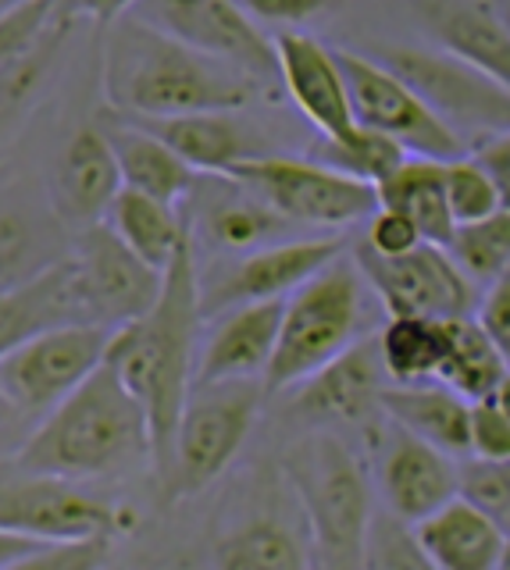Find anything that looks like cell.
<instances>
[{"instance_id": "cell-17", "label": "cell", "mask_w": 510, "mask_h": 570, "mask_svg": "<svg viewBox=\"0 0 510 570\" xmlns=\"http://www.w3.org/2000/svg\"><path fill=\"white\" fill-rule=\"evenodd\" d=\"M314 546L293 489H265L251 495V507L225 524L215 539V570H311Z\"/></svg>"}, {"instance_id": "cell-11", "label": "cell", "mask_w": 510, "mask_h": 570, "mask_svg": "<svg viewBox=\"0 0 510 570\" xmlns=\"http://www.w3.org/2000/svg\"><path fill=\"white\" fill-rule=\"evenodd\" d=\"M111 332L100 325H61L0 356V400L19 414H50L108 356Z\"/></svg>"}, {"instance_id": "cell-20", "label": "cell", "mask_w": 510, "mask_h": 570, "mask_svg": "<svg viewBox=\"0 0 510 570\" xmlns=\"http://www.w3.org/2000/svg\"><path fill=\"white\" fill-rule=\"evenodd\" d=\"M275 50H278V79H283L286 97L322 132V139H346L350 132H357L361 121L354 115V100H350L340 53L296 29L278 32Z\"/></svg>"}, {"instance_id": "cell-9", "label": "cell", "mask_w": 510, "mask_h": 570, "mask_svg": "<svg viewBox=\"0 0 510 570\" xmlns=\"http://www.w3.org/2000/svg\"><path fill=\"white\" fill-rule=\"evenodd\" d=\"M336 53L346 71L354 115L364 129H375L396 139L411 157L457 160L471 150V142L457 129H450L425 104V97L403 76H396L390 65H382L372 53H357L343 47H336Z\"/></svg>"}, {"instance_id": "cell-50", "label": "cell", "mask_w": 510, "mask_h": 570, "mask_svg": "<svg viewBox=\"0 0 510 570\" xmlns=\"http://www.w3.org/2000/svg\"><path fill=\"white\" fill-rule=\"evenodd\" d=\"M497 570H510V542H507V549H503V560H500Z\"/></svg>"}, {"instance_id": "cell-41", "label": "cell", "mask_w": 510, "mask_h": 570, "mask_svg": "<svg viewBox=\"0 0 510 570\" xmlns=\"http://www.w3.org/2000/svg\"><path fill=\"white\" fill-rule=\"evenodd\" d=\"M111 542H72V546H40L37 552L11 560L0 570H104Z\"/></svg>"}, {"instance_id": "cell-43", "label": "cell", "mask_w": 510, "mask_h": 570, "mask_svg": "<svg viewBox=\"0 0 510 570\" xmlns=\"http://www.w3.org/2000/svg\"><path fill=\"white\" fill-rule=\"evenodd\" d=\"M236 4L265 26H304L311 18L332 11L340 0H236Z\"/></svg>"}, {"instance_id": "cell-12", "label": "cell", "mask_w": 510, "mask_h": 570, "mask_svg": "<svg viewBox=\"0 0 510 570\" xmlns=\"http://www.w3.org/2000/svg\"><path fill=\"white\" fill-rule=\"evenodd\" d=\"M129 14H139L175 40L246 71L261 86H283L275 36L261 29L257 18L236 0H139Z\"/></svg>"}, {"instance_id": "cell-42", "label": "cell", "mask_w": 510, "mask_h": 570, "mask_svg": "<svg viewBox=\"0 0 510 570\" xmlns=\"http://www.w3.org/2000/svg\"><path fill=\"white\" fill-rule=\"evenodd\" d=\"M364 243L372 254H382V257H400V254H411L414 246H421L425 239H421L418 225L408 218V214H400L393 207H382L372 214V218L364 222Z\"/></svg>"}, {"instance_id": "cell-38", "label": "cell", "mask_w": 510, "mask_h": 570, "mask_svg": "<svg viewBox=\"0 0 510 570\" xmlns=\"http://www.w3.org/2000/svg\"><path fill=\"white\" fill-rule=\"evenodd\" d=\"M37 254H40L37 225L19 210L0 207V282L14 285L43 272L47 264H37Z\"/></svg>"}, {"instance_id": "cell-8", "label": "cell", "mask_w": 510, "mask_h": 570, "mask_svg": "<svg viewBox=\"0 0 510 570\" xmlns=\"http://www.w3.org/2000/svg\"><path fill=\"white\" fill-rule=\"evenodd\" d=\"M228 175L265 196L296 228L340 232L367 222L379 210V189L372 183L343 175L322 160L261 154L243 160Z\"/></svg>"}, {"instance_id": "cell-47", "label": "cell", "mask_w": 510, "mask_h": 570, "mask_svg": "<svg viewBox=\"0 0 510 570\" xmlns=\"http://www.w3.org/2000/svg\"><path fill=\"white\" fill-rule=\"evenodd\" d=\"M43 542H29V539H19V534H4L0 531V567H8L11 560L26 557V552H37Z\"/></svg>"}, {"instance_id": "cell-2", "label": "cell", "mask_w": 510, "mask_h": 570, "mask_svg": "<svg viewBox=\"0 0 510 570\" xmlns=\"http://www.w3.org/2000/svg\"><path fill=\"white\" fill-rule=\"evenodd\" d=\"M257 79L200 53L165 29L126 14L111 26L104 50V100L126 118H171L200 111H243Z\"/></svg>"}, {"instance_id": "cell-24", "label": "cell", "mask_w": 510, "mask_h": 570, "mask_svg": "<svg viewBox=\"0 0 510 570\" xmlns=\"http://www.w3.org/2000/svg\"><path fill=\"white\" fill-rule=\"evenodd\" d=\"M61 325H90L76 293L72 257L14 285H0V356Z\"/></svg>"}, {"instance_id": "cell-23", "label": "cell", "mask_w": 510, "mask_h": 570, "mask_svg": "<svg viewBox=\"0 0 510 570\" xmlns=\"http://www.w3.org/2000/svg\"><path fill=\"white\" fill-rule=\"evenodd\" d=\"M144 129L179 154L193 171L228 175L236 165L268 150V136L239 118V111H200V115H171V118H133Z\"/></svg>"}, {"instance_id": "cell-44", "label": "cell", "mask_w": 510, "mask_h": 570, "mask_svg": "<svg viewBox=\"0 0 510 570\" xmlns=\"http://www.w3.org/2000/svg\"><path fill=\"white\" fill-rule=\"evenodd\" d=\"M474 317L482 321V328L492 335V343L500 346V353L510 364V267L492 285H486Z\"/></svg>"}, {"instance_id": "cell-45", "label": "cell", "mask_w": 510, "mask_h": 570, "mask_svg": "<svg viewBox=\"0 0 510 570\" xmlns=\"http://www.w3.org/2000/svg\"><path fill=\"white\" fill-rule=\"evenodd\" d=\"M474 160L482 165V171L489 175V183L497 186L500 207L510 210V132H492V136H479L468 150Z\"/></svg>"}, {"instance_id": "cell-53", "label": "cell", "mask_w": 510, "mask_h": 570, "mask_svg": "<svg viewBox=\"0 0 510 570\" xmlns=\"http://www.w3.org/2000/svg\"><path fill=\"white\" fill-rule=\"evenodd\" d=\"M104 570H118V567H104Z\"/></svg>"}, {"instance_id": "cell-22", "label": "cell", "mask_w": 510, "mask_h": 570, "mask_svg": "<svg viewBox=\"0 0 510 570\" xmlns=\"http://www.w3.org/2000/svg\"><path fill=\"white\" fill-rule=\"evenodd\" d=\"M432 47L474 65L510 89V29L492 0H408Z\"/></svg>"}, {"instance_id": "cell-7", "label": "cell", "mask_w": 510, "mask_h": 570, "mask_svg": "<svg viewBox=\"0 0 510 570\" xmlns=\"http://www.w3.org/2000/svg\"><path fill=\"white\" fill-rule=\"evenodd\" d=\"M136 524L129 507L79 489V481L0 468V531L43 546L111 542Z\"/></svg>"}, {"instance_id": "cell-10", "label": "cell", "mask_w": 510, "mask_h": 570, "mask_svg": "<svg viewBox=\"0 0 510 570\" xmlns=\"http://www.w3.org/2000/svg\"><path fill=\"white\" fill-rule=\"evenodd\" d=\"M367 53L408 79L432 111L461 136L471 132L479 139L492 132H510V89L492 82L474 65L439 47L418 43H385Z\"/></svg>"}, {"instance_id": "cell-52", "label": "cell", "mask_w": 510, "mask_h": 570, "mask_svg": "<svg viewBox=\"0 0 510 570\" xmlns=\"http://www.w3.org/2000/svg\"><path fill=\"white\" fill-rule=\"evenodd\" d=\"M0 178H4V157H0Z\"/></svg>"}, {"instance_id": "cell-40", "label": "cell", "mask_w": 510, "mask_h": 570, "mask_svg": "<svg viewBox=\"0 0 510 570\" xmlns=\"http://www.w3.org/2000/svg\"><path fill=\"white\" fill-rule=\"evenodd\" d=\"M471 460L503 463L510 460V417L497 400L471 403Z\"/></svg>"}, {"instance_id": "cell-29", "label": "cell", "mask_w": 510, "mask_h": 570, "mask_svg": "<svg viewBox=\"0 0 510 570\" xmlns=\"http://www.w3.org/2000/svg\"><path fill=\"white\" fill-rule=\"evenodd\" d=\"M65 29L55 0H19L0 11V100L22 97L40 76V58L55 53Z\"/></svg>"}, {"instance_id": "cell-3", "label": "cell", "mask_w": 510, "mask_h": 570, "mask_svg": "<svg viewBox=\"0 0 510 570\" xmlns=\"http://www.w3.org/2000/svg\"><path fill=\"white\" fill-rule=\"evenodd\" d=\"M22 471L65 481H97L150 463V421L118 374L100 364L61 400L14 456Z\"/></svg>"}, {"instance_id": "cell-15", "label": "cell", "mask_w": 510, "mask_h": 570, "mask_svg": "<svg viewBox=\"0 0 510 570\" xmlns=\"http://www.w3.org/2000/svg\"><path fill=\"white\" fill-rule=\"evenodd\" d=\"M367 450L375 456V485L382 492V503L400 521L421 524L464 492L457 456L418 439L385 414L367 424Z\"/></svg>"}, {"instance_id": "cell-31", "label": "cell", "mask_w": 510, "mask_h": 570, "mask_svg": "<svg viewBox=\"0 0 510 570\" xmlns=\"http://www.w3.org/2000/svg\"><path fill=\"white\" fill-rule=\"evenodd\" d=\"M375 189H379V204L408 214L425 243L447 246L453 239L457 218L447 200V160L408 157Z\"/></svg>"}, {"instance_id": "cell-6", "label": "cell", "mask_w": 510, "mask_h": 570, "mask_svg": "<svg viewBox=\"0 0 510 570\" xmlns=\"http://www.w3.org/2000/svg\"><path fill=\"white\" fill-rule=\"evenodd\" d=\"M265 400V382L193 385L179 421V435H175L171 471L161 485L165 507L200 495L233 468L243 442L254 432Z\"/></svg>"}, {"instance_id": "cell-19", "label": "cell", "mask_w": 510, "mask_h": 570, "mask_svg": "<svg viewBox=\"0 0 510 570\" xmlns=\"http://www.w3.org/2000/svg\"><path fill=\"white\" fill-rule=\"evenodd\" d=\"M189 200V225L228 257L251 254V249L296 239V228L283 218L265 196H257L246 183L233 175H200Z\"/></svg>"}, {"instance_id": "cell-26", "label": "cell", "mask_w": 510, "mask_h": 570, "mask_svg": "<svg viewBox=\"0 0 510 570\" xmlns=\"http://www.w3.org/2000/svg\"><path fill=\"white\" fill-rule=\"evenodd\" d=\"M435 570H497L510 531L464 492L414 524Z\"/></svg>"}, {"instance_id": "cell-34", "label": "cell", "mask_w": 510, "mask_h": 570, "mask_svg": "<svg viewBox=\"0 0 510 570\" xmlns=\"http://www.w3.org/2000/svg\"><path fill=\"white\" fill-rule=\"evenodd\" d=\"M447 249L474 285H492L510 267V210L457 225Z\"/></svg>"}, {"instance_id": "cell-35", "label": "cell", "mask_w": 510, "mask_h": 570, "mask_svg": "<svg viewBox=\"0 0 510 570\" xmlns=\"http://www.w3.org/2000/svg\"><path fill=\"white\" fill-rule=\"evenodd\" d=\"M411 154L400 147L396 139L382 136L375 129H364V125H357V132H350L346 139H325L318 154H314V160H322V165L336 168L343 175H354L361 178V183H385L403 160H408Z\"/></svg>"}, {"instance_id": "cell-51", "label": "cell", "mask_w": 510, "mask_h": 570, "mask_svg": "<svg viewBox=\"0 0 510 570\" xmlns=\"http://www.w3.org/2000/svg\"><path fill=\"white\" fill-rule=\"evenodd\" d=\"M11 4H19V0H0V11H8Z\"/></svg>"}, {"instance_id": "cell-36", "label": "cell", "mask_w": 510, "mask_h": 570, "mask_svg": "<svg viewBox=\"0 0 510 570\" xmlns=\"http://www.w3.org/2000/svg\"><path fill=\"white\" fill-rule=\"evenodd\" d=\"M364 570H435V563L418 542L414 524L400 521L390 510H375L364 542Z\"/></svg>"}, {"instance_id": "cell-25", "label": "cell", "mask_w": 510, "mask_h": 570, "mask_svg": "<svg viewBox=\"0 0 510 570\" xmlns=\"http://www.w3.org/2000/svg\"><path fill=\"white\" fill-rule=\"evenodd\" d=\"M121 186L126 183H121L118 157L100 125L79 129L68 139L55 168V207L68 225L90 228L104 222Z\"/></svg>"}, {"instance_id": "cell-30", "label": "cell", "mask_w": 510, "mask_h": 570, "mask_svg": "<svg viewBox=\"0 0 510 570\" xmlns=\"http://www.w3.org/2000/svg\"><path fill=\"white\" fill-rule=\"evenodd\" d=\"M104 222L118 232V239L126 243L139 261H147L157 272H168L171 261L179 257V249L193 236L186 214H179L165 200H154V196L126 189V186L115 196V204Z\"/></svg>"}, {"instance_id": "cell-49", "label": "cell", "mask_w": 510, "mask_h": 570, "mask_svg": "<svg viewBox=\"0 0 510 570\" xmlns=\"http://www.w3.org/2000/svg\"><path fill=\"white\" fill-rule=\"evenodd\" d=\"M492 8L500 11V18L507 22V29H510V0H492Z\"/></svg>"}, {"instance_id": "cell-18", "label": "cell", "mask_w": 510, "mask_h": 570, "mask_svg": "<svg viewBox=\"0 0 510 570\" xmlns=\"http://www.w3.org/2000/svg\"><path fill=\"white\" fill-rule=\"evenodd\" d=\"M390 374L382 364L379 332L357 338L346 353L296 385L290 410L314 428L357 424L367 428L382 417V392L390 389Z\"/></svg>"}, {"instance_id": "cell-46", "label": "cell", "mask_w": 510, "mask_h": 570, "mask_svg": "<svg viewBox=\"0 0 510 570\" xmlns=\"http://www.w3.org/2000/svg\"><path fill=\"white\" fill-rule=\"evenodd\" d=\"M139 0H55L58 18L61 22H76V18H86L100 29H111L118 18H126Z\"/></svg>"}, {"instance_id": "cell-37", "label": "cell", "mask_w": 510, "mask_h": 570, "mask_svg": "<svg viewBox=\"0 0 510 570\" xmlns=\"http://www.w3.org/2000/svg\"><path fill=\"white\" fill-rule=\"evenodd\" d=\"M447 200H450L457 225L479 222V218H489V214L503 210L497 186L489 183V175L482 171V165L471 154L447 160Z\"/></svg>"}, {"instance_id": "cell-28", "label": "cell", "mask_w": 510, "mask_h": 570, "mask_svg": "<svg viewBox=\"0 0 510 570\" xmlns=\"http://www.w3.org/2000/svg\"><path fill=\"white\" fill-rule=\"evenodd\" d=\"M382 414L457 460L471 453V400L443 382L390 385L382 392Z\"/></svg>"}, {"instance_id": "cell-5", "label": "cell", "mask_w": 510, "mask_h": 570, "mask_svg": "<svg viewBox=\"0 0 510 570\" xmlns=\"http://www.w3.org/2000/svg\"><path fill=\"white\" fill-rule=\"evenodd\" d=\"M367 293L372 285L361 275L354 254H340L293 296H286L283 332H278V346L265 374L268 396L304 385L357 338L372 335L375 317Z\"/></svg>"}, {"instance_id": "cell-39", "label": "cell", "mask_w": 510, "mask_h": 570, "mask_svg": "<svg viewBox=\"0 0 510 570\" xmlns=\"http://www.w3.org/2000/svg\"><path fill=\"white\" fill-rule=\"evenodd\" d=\"M461 474H464V495L474 499L482 510H489L510 531V460L503 463L471 460L461 468Z\"/></svg>"}, {"instance_id": "cell-33", "label": "cell", "mask_w": 510, "mask_h": 570, "mask_svg": "<svg viewBox=\"0 0 510 570\" xmlns=\"http://www.w3.org/2000/svg\"><path fill=\"white\" fill-rule=\"evenodd\" d=\"M382 364L393 385H418L435 382L439 364H443L447 332L435 317H385L379 328Z\"/></svg>"}, {"instance_id": "cell-27", "label": "cell", "mask_w": 510, "mask_h": 570, "mask_svg": "<svg viewBox=\"0 0 510 570\" xmlns=\"http://www.w3.org/2000/svg\"><path fill=\"white\" fill-rule=\"evenodd\" d=\"M100 129L111 139V150L118 157L126 189L147 193L154 200L179 207L193 193V186H197L200 171H193L165 139H157L139 121L111 111L108 121H100Z\"/></svg>"}, {"instance_id": "cell-48", "label": "cell", "mask_w": 510, "mask_h": 570, "mask_svg": "<svg viewBox=\"0 0 510 570\" xmlns=\"http://www.w3.org/2000/svg\"><path fill=\"white\" fill-rule=\"evenodd\" d=\"M492 400H497L503 410H507V417H510V371H507V379L500 382V389L497 392H492Z\"/></svg>"}, {"instance_id": "cell-21", "label": "cell", "mask_w": 510, "mask_h": 570, "mask_svg": "<svg viewBox=\"0 0 510 570\" xmlns=\"http://www.w3.org/2000/svg\"><path fill=\"white\" fill-rule=\"evenodd\" d=\"M286 299H261L218 314L215 332L197 356L193 385H218V382H265L272 356L283 332Z\"/></svg>"}, {"instance_id": "cell-13", "label": "cell", "mask_w": 510, "mask_h": 570, "mask_svg": "<svg viewBox=\"0 0 510 570\" xmlns=\"http://www.w3.org/2000/svg\"><path fill=\"white\" fill-rule=\"evenodd\" d=\"M361 275L372 285L385 317H461L479 311L474 282L457 267L447 246L421 243L411 254L382 257L367 246L354 249Z\"/></svg>"}, {"instance_id": "cell-14", "label": "cell", "mask_w": 510, "mask_h": 570, "mask_svg": "<svg viewBox=\"0 0 510 570\" xmlns=\"http://www.w3.org/2000/svg\"><path fill=\"white\" fill-rule=\"evenodd\" d=\"M72 272L86 321L108 332L144 317L165 289V272L139 261L108 222L79 228Z\"/></svg>"}, {"instance_id": "cell-32", "label": "cell", "mask_w": 510, "mask_h": 570, "mask_svg": "<svg viewBox=\"0 0 510 570\" xmlns=\"http://www.w3.org/2000/svg\"><path fill=\"white\" fill-rule=\"evenodd\" d=\"M443 332H447V350H443V364H439L435 382L450 385L471 403L489 400L510 371L500 346L492 343V335L482 328V321L474 314L447 317Z\"/></svg>"}, {"instance_id": "cell-16", "label": "cell", "mask_w": 510, "mask_h": 570, "mask_svg": "<svg viewBox=\"0 0 510 570\" xmlns=\"http://www.w3.org/2000/svg\"><path fill=\"white\" fill-rule=\"evenodd\" d=\"M340 254H346V239L340 232H322V236H296L228 257L215 275L200 282L204 317H218L243 303L286 299Z\"/></svg>"}, {"instance_id": "cell-4", "label": "cell", "mask_w": 510, "mask_h": 570, "mask_svg": "<svg viewBox=\"0 0 510 570\" xmlns=\"http://www.w3.org/2000/svg\"><path fill=\"white\" fill-rule=\"evenodd\" d=\"M278 471L304 510L318 567L364 570V542L375 521V503L372 478L357 453L332 428H311L283 450Z\"/></svg>"}, {"instance_id": "cell-1", "label": "cell", "mask_w": 510, "mask_h": 570, "mask_svg": "<svg viewBox=\"0 0 510 570\" xmlns=\"http://www.w3.org/2000/svg\"><path fill=\"white\" fill-rule=\"evenodd\" d=\"M204 321L200 307V278L193 264V236L179 249L165 272V289L154 307L111 332L108 338V364L118 382L126 385L150 421V471L157 489L165 485L171 471L175 435H179L183 410L193 392V343Z\"/></svg>"}]
</instances>
